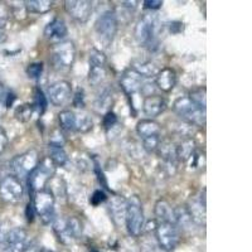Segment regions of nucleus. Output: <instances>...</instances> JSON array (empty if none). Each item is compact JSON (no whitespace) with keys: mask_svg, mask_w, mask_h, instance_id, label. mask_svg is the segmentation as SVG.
Returning <instances> with one entry per match:
<instances>
[{"mask_svg":"<svg viewBox=\"0 0 252 252\" xmlns=\"http://www.w3.org/2000/svg\"><path fill=\"white\" fill-rule=\"evenodd\" d=\"M175 114L189 124L204 125L206 124V111L201 110L189 97H179L173 103Z\"/></svg>","mask_w":252,"mask_h":252,"instance_id":"obj_3","label":"nucleus"},{"mask_svg":"<svg viewBox=\"0 0 252 252\" xmlns=\"http://www.w3.org/2000/svg\"><path fill=\"white\" fill-rule=\"evenodd\" d=\"M165 100L159 94H149L143 101V111L149 119L158 118L165 110Z\"/></svg>","mask_w":252,"mask_h":252,"instance_id":"obj_17","label":"nucleus"},{"mask_svg":"<svg viewBox=\"0 0 252 252\" xmlns=\"http://www.w3.org/2000/svg\"><path fill=\"white\" fill-rule=\"evenodd\" d=\"M186 208L194 223L204 226L206 223V197L204 195L203 198L199 197L197 199L192 198Z\"/></svg>","mask_w":252,"mask_h":252,"instance_id":"obj_19","label":"nucleus"},{"mask_svg":"<svg viewBox=\"0 0 252 252\" xmlns=\"http://www.w3.org/2000/svg\"><path fill=\"white\" fill-rule=\"evenodd\" d=\"M141 78L143 77H153V76H157L158 69L155 67V64L149 61H138L132 64V68Z\"/></svg>","mask_w":252,"mask_h":252,"instance_id":"obj_26","label":"nucleus"},{"mask_svg":"<svg viewBox=\"0 0 252 252\" xmlns=\"http://www.w3.org/2000/svg\"><path fill=\"white\" fill-rule=\"evenodd\" d=\"M184 29V24L182 22H173L170 24V32H172L173 34H178V33H181L183 32Z\"/></svg>","mask_w":252,"mask_h":252,"instance_id":"obj_42","label":"nucleus"},{"mask_svg":"<svg viewBox=\"0 0 252 252\" xmlns=\"http://www.w3.org/2000/svg\"><path fill=\"white\" fill-rule=\"evenodd\" d=\"M155 216L159 222H173L175 223V212L165 199H160L155 204ZM177 224V223H175Z\"/></svg>","mask_w":252,"mask_h":252,"instance_id":"obj_23","label":"nucleus"},{"mask_svg":"<svg viewBox=\"0 0 252 252\" xmlns=\"http://www.w3.org/2000/svg\"><path fill=\"white\" fill-rule=\"evenodd\" d=\"M155 238L158 246L161 250L165 252L173 251L181 240L178 226L173 222H158L155 227Z\"/></svg>","mask_w":252,"mask_h":252,"instance_id":"obj_5","label":"nucleus"},{"mask_svg":"<svg viewBox=\"0 0 252 252\" xmlns=\"http://www.w3.org/2000/svg\"><path fill=\"white\" fill-rule=\"evenodd\" d=\"M76 60V47L71 40L57 43L52 51V62L58 69H68Z\"/></svg>","mask_w":252,"mask_h":252,"instance_id":"obj_6","label":"nucleus"},{"mask_svg":"<svg viewBox=\"0 0 252 252\" xmlns=\"http://www.w3.org/2000/svg\"><path fill=\"white\" fill-rule=\"evenodd\" d=\"M23 184L15 175H6L0 182V197L8 203H18L23 198Z\"/></svg>","mask_w":252,"mask_h":252,"instance_id":"obj_11","label":"nucleus"},{"mask_svg":"<svg viewBox=\"0 0 252 252\" xmlns=\"http://www.w3.org/2000/svg\"><path fill=\"white\" fill-rule=\"evenodd\" d=\"M38 165V154L35 150H29L22 155H18L10 163L15 177L20 179L22 177H28L35 166Z\"/></svg>","mask_w":252,"mask_h":252,"instance_id":"obj_12","label":"nucleus"},{"mask_svg":"<svg viewBox=\"0 0 252 252\" xmlns=\"http://www.w3.org/2000/svg\"><path fill=\"white\" fill-rule=\"evenodd\" d=\"M53 229L62 244L69 245L77 238L81 231V223L73 217L58 218L53 223Z\"/></svg>","mask_w":252,"mask_h":252,"instance_id":"obj_9","label":"nucleus"},{"mask_svg":"<svg viewBox=\"0 0 252 252\" xmlns=\"http://www.w3.org/2000/svg\"><path fill=\"white\" fill-rule=\"evenodd\" d=\"M206 87H199L197 90H193L188 97L197 105L198 107L203 111L207 109V97H206Z\"/></svg>","mask_w":252,"mask_h":252,"instance_id":"obj_30","label":"nucleus"},{"mask_svg":"<svg viewBox=\"0 0 252 252\" xmlns=\"http://www.w3.org/2000/svg\"><path fill=\"white\" fill-rule=\"evenodd\" d=\"M72 94L71 83L67 81H57L52 83L48 89V98L52 105L63 106L69 101Z\"/></svg>","mask_w":252,"mask_h":252,"instance_id":"obj_14","label":"nucleus"},{"mask_svg":"<svg viewBox=\"0 0 252 252\" xmlns=\"http://www.w3.org/2000/svg\"><path fill=\"white\" fill-rule=\"evenodd\" d=\"M9 19V9L5 4H0V29L6 26Z\"/></svg>","mask_w":252,"mask_h":252,"instance_id":"obj_38","label":"nucleus"},{"mask_svg":"<svg viewBox=\"0 0 252 252\" xmlns=\"http://www.w3.org/2000/svg\"><path fill=\"white\" fill-rule=\"evenodd\" d=\"M146 252H165V251L161 250L159 246H154V245H153V246H150L149 249H148V251Z\"/></svg>","mask_w":252,"mask_h":252,"instance_id":"obj_44","label":"nucleus"},{"mask_svg":"<svg viewBox=\"0 0 252 252\" xmlns=\"http://www.w3.org/2000/svg\"><path fill=\"white\" fill-rule=\"evenodd\" d=\"M47 105H48V101H47V97L44 96L43 91L40 89L35 90L34 103H33V109H34V111H38V114L42 115L47 110Z\"/></svg>","mask_w":252,"mask_h":252,"instance_id":"obj_33","label":"nucleus"},{"mask_svg":"<svg viewBox=\"0 0 252 252\" xmlns=\"http://www.w3.org/2000/svg\"><path fill=\"white\" fill-rule=\"evenodd\" d=\"M6 145H8V136L5 130L0 126V154H3L4 150L6 149Z\"/></svg>","mask_w":252,"mask_h":252,"instance_id":"obj_39","label":"nucleus"},{"mask_svg":"<svg viewBox=\"0 0 252 252\" xmlns=\"http://www.w3.org/2000/svg\"><path fill=\"white\" fill-rule=\"evenodd\" d=\"M49 155L48 157L53 163L56 164V166H63L68 160V157H67V153L64 152L63 146L61 144H53L49 143Z\"/></svg>","mask_w":252,"mask_h":252,"instance_id":"obj_25","label":"nucleus"},{"mask_svg":"<svg viewBox=\"0 0 252 252\" xmlns=\"http://www.w3.org/2000/svg\"><path fill=\"white\" fill-rule=\"evenodd\" d=\"M195 152H197L195 150V143L192 139H184L175 146L177 159L178 161H182V163H188Z\"/></svg>","mask_w":252,"mask_h":252,"instance_id":"obj_22","label":"nucleus"},{"mask_svg":"<svg viewBox=\"0 0 252 252\" xmlns=\"http://www.w3.org/2000/svg\"><path fill=\"white\" fill-rule=\"evenodd\" d=\"M110 212L112 218L118 224L125 220L126 213V201L121 197H114L110 202Z\"/></svg>","mask_w":252,"mask_h":252,"instance_id":"obj_24","label":"nucleus"},{"mask_svg":"<svg viewBox=\"0 0 252 252\" xmlns=\"http://www.w3.org/2000/svg\"><path fill=\"white\" fill-rule=\"evenodd\" d=\"M34 112V109H33V105L31 103H23L20 106L17 107L15 110V118L17 120L22 121V123H27L32 119V115Z\"/></svg>","mask_w":252,"mask_h":252,"instance_id":"obj_32","label":"nucleus"},{"mask_svg":"<svg viewBox=\"0 0 252 252\" xmlns=\"http://www.w3.org/2000/svg\"><path fill=\"white\" fill-rule=\"evenodd\" d=\"M141 85H143V78L134 69H127L121 76L120 86L127 96H131L135 92H138L141 89Z\"/></svg>","mask_w":252,"mask_h":252,"instance_id":"obj_18","label":"nucleus"},{"mask_svg":"<svg viewBox=\"0 0 252 252\" xmlns=\"http://www.w3.org/2000/svg\"><path fill=\"white\" fill-rule=\"evenodd\" d=\"M56 173V164L49 159V158H44L43 160L38 163L34 170L28 175V186L29 192L32 195L34 194L38 190L44 189L46 184L52 178V175Z\"/></svg>","mask_w":252,"mask_h":252,"instance_id":"obj_4","label":"nucleus"},{"mask_svg":"<svg viewBox=\"0 0 252 252\" xmlns=\"http://www.w3.org/2000/svg\"><path fill=\"white\" fill-rule=\"evenodd\" d=\"M163 5V1L161 0H146L144 1V6L146 9H152V10H157L159 9L160 6Z\"/></svg>","mask_w":252,"mask_h":252,"instance_id":"obj_40","label":"nucleus"},{"mask_svg":"<svg viewBox=\"0 0 252 252\" xmlns=\"http://www.w3.org/2000/svg\"><path fill=\"white\" fill-rule=\"evenodd\" d=\"M116 123H118V116H116V114L112 111L106 112L105 118H103V126H105V129H111L112 126L116 125Z\"/></svg>","mask_w":252,"mask_h":252,"instance_id":"obj_35","label":"nucleus"},{"mask_svg":"<svg viewBox=\"0 0 252 252\" xmlns=\"http://www.w3.org/2000/svg\"><path fill=\"white\" fill-rule=\"evenodd\" d=\"M73 105H75V107H83L85 106V101H83V91L82 90H78L77 94H76L75 96V100H73Z\"/></svg>","mask_w":252,"mask_h":252,"instance_id":"obj_41","label":"nucleus"},{"mask_svg":"<svg viewBox=\"0 0 252 252\" xmlns=\"http://www.w3.org/2000/svg\"><path fill=\"white\" fill-rule=\"evenodd\" d=\"M61 126L68 131H76V114L71 110H63L58 115Z\"/></svg>","mask_w":252,"mask_h":252,"instance_id":"obj_27","label":"nucleus"},{"mask_svg":"<svg viewBox=\"0 0 252 252\" xmlns=\"http://www.w3.org/2000/svg\"><path fill=\"white\" fill-rule=\"evenodd\" d=\"M94 29L96 33L100 37L101 42L103 43L110 44L114 40L116 32H118V17L112 10H107L103 13L94 24Z\"/></svg>","mask_w":252,"mask_h":252,"instance_id":"obj_8","label":"nucleus"},{"mask_svg":"<svg viewBox=\"0 0 252 252\" xmlns=\"http://www.w3.org/2000/svg\"><path fill=\"white\" fill-rule=\"evenodd\" d=\"M106 199V193L103 192V190H94V193L91 197V203L94 204V206H98V204L103 203Z\"/></svg>","mask_w":252,"mask_h":252,"instance_id":"obj_37","label":"nucleus"},{"mask_svg":"<svg viewBox=\"0 0 252 252\" xmlns=\"http://www.w3.org/2000/svg\"><path fill=\"white\" fill-rule=\"evenodd\" d=\"M32 206L44 224L55 220V195L48 189L38 190L32 195Z\"/></svg>","mask_w":252,"mask_h":252,"instance_id":"obj_2","label":"nucleus"},{"mask_svg":"<svg viewBox=\"0 0 252 252\" xmlns=\"http://www.w3.org/2000/svg\"><path fill=\"white\" fill-rule=\"evenodd\" d=\"M112 105V94L110 92V90H105L102 94H100L94 102V106H96V110L97 111H107L109 112V107Z\"/></svg>","mask_w":252,"mask_h":252,"instance_id":"obj_31","label":"nucleus"},{"mask_svg":"<svg viewBox=\"0 0 252 252\" xmlns=\"http://www.w3.org/2000/svg\"><path fill=\"white\" fill-rule=\"evenodd\" d=\"M125 223L127 232L132 237H139L144 229L145 223V217H144V211L141 202L138 197H131L126 202V213H125Z\"/></svg>","mask_w":252,"mask_h":252,"instance_id":"obj_1","label":"nucleus"},{"mask_svg":"<svg viewBox=\"0 0 252 252\" xmlns=\"http://www.w3.org/2000/svg\"><path fill=\"white\" fill-rule=\"evenodd\" d=\"M6 97H8V91L5 90L4 85L0 82V118L6 110Z\"/></svg>","mask_w":252,"mask_h":252,"instance_id":"obj_36","label":"nucleus"},{"mask_svg":"<svg viewBox=\"0 0 252 252\" xmlns=\"http://www.w3.org/2000/svg\"><path fill=\"white\" fill-rule=\"evenodd\" d=\"M66 12L80 23H86L92 12V3L87 0H67Z\"/></svg>","mask_w":252,"mask_h":252,"instance_id":"obj_15","label":"nucleus"},{"mask_svg":"<svg viewBox=\"0 0 252 252\" xmlns=\"http://www.w3.org/2000/svg\"><path fill=\"white\" fill-rule=\"evenodd\" d=\"M27 247V233L22 228L8 231L1 241V252H23Z\"/></svg>","mask_w":252,"mask_h":252,"instance_id":"obj_13","label":"nucleus"},{"mask_svg":"<svg viewBox=\"0 0 252 252\" xmlns=\"http://www.w3.org/2000/svg\"><path fill=\"white\" fill-rule=\"evenodd\" d=\"M94 127V121L87 114H76V131L87 132Z\"/></svg>","mask_w":252,"mask_h":252,"instance_id":"obj_29","label":"nucleus"},{"mask_svg":"<svg viewBox=\"0 0 252 252\" xmlns=\"http://www.w3.org/2000/svg\"><path fill=\"white\" fill-rule=\"evenodd\" d=\"M27 9L34 14H44L52 9V1L49 0H31L27 1Z\"/></svg>","mask_w":252,"mask_h":252,"instance_id":"obj_28","label":"nucleus"},{"mask_svg":"<svg viewBox=\"0 0 252 252\" xmlns=\"http://www.w3.org/2000/svg\"><path fill=\"white\" fill-rule=\"evenodd\" d=\"M23 252H43V251L35 246H29V247H26V250H24Z\"/></svg>","mask_w":252,"mask_h":252,"instance_id":"obj_43","label":"nucleus"},{"mask_svg":"<svg viewBox=\"0 0 252 252\" xmlns=\"http://www.w3.org/2000/svg\"><path fill=\"white\" fill-rule=\"evenodd\" d=\"M67 26L60 18H56L44 28V37L53 43H61L67 37Z\"/></svg>","mask_w":252,"mask_h":252,"instance_id":"obj_16","label":"nucleus"},{"mask_svg":"<svg viewBox=\"0 0 252 252\" xmlns=\"http://www.w3.org/2000/svg\"><path fill=\"white\" fill-rule=\"evenodd\" d=\"M155 83H157L158 89L163 92H170L177 85V73L173 68L165 67L157 73Z\"/></svg>","mask_w":252,"mask_h":252,"instance_id":"obj_20","label":"nucleus"},{"mask_svg":"<svg viewBox=\"0 0 252 252\" xmlns=\"http://www.w3.org/2000/svg\"><path fill=\"white\" fill-rule=\"evenodd\" d=\"M136 132L141 138V140L158 138V136H160V125L152 119H144V120L139 121L136 125Z\"/></svg>","mask_w":252,"mask_h":252,"instance_id":"obj_21","label":"nucleus"},{"mask_svg":"<svg viewBox=\"0 0 252 252\" xmlns=\"http://www.w3.org/2000/svg\"><path fill=\"white\" fill-rule=\"evenodd\" d=\"M42 72H43V63L42 62L31 63L28 68H27V75H28L29 78H33V80L39 78Z\"/></svg>","mask_w":252,"mask_h":252,"instance_id":"obj_34","label":"nucleus"},{"mask_svg":"<svg viewBox=\"0 0 252 252\" xmlns=\"http://www.w3.org/2000/svg\"><path fill=\"white\" fill-rule=\"evenodd\" d=\"M90 71H89V82L92 86H98L107 75V60L106 56L98 49H92L89 58Z\"/></svg>","mask_w":252,"mask_h":252,"instance_id":"obj_7","label":"nucleus"},{"mask_svg":"<svg viewBox=\"0 0 252 252\" xmlns=\"http://www.w3.org/2000/svg\"><path fill=\"white\" fill-rule=\"evenodd\" d=\"M157 26H158V17L157 14H145L140 20L138 22L136 27H135V39L139 44H150L153 42L157 33Z\"/></svg>","mask_w":252,"mask_h":252,"instance_id":"obj_10","label":"nucleus"}]
</instances>
